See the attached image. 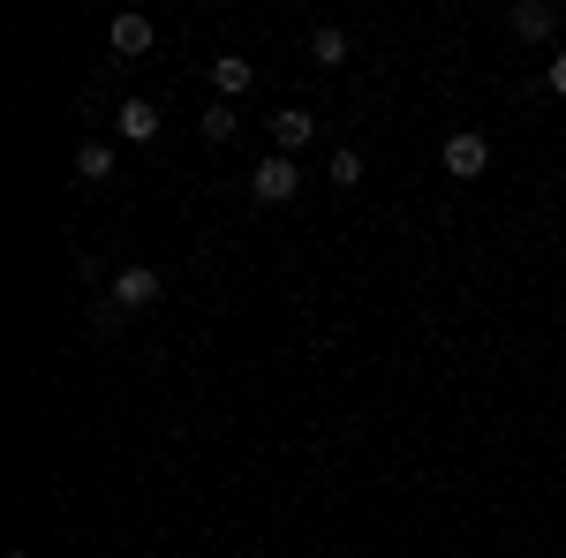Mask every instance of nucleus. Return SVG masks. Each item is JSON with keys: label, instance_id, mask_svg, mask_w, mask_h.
<instances>
[{"label": "nucleus", "instance_id": "obj_1", "mask_svg": "<svg viewBox=\"0 0 566 558\" xmlns=\"http://www.w3.org/2000/svg\"><path fill=\"white\" fill-rule=\"evenodd\" d=\"M295 189H303V167L280 159V151L250 167V197H258V204H295Z\"/></svg>", "mask_w": 566, "mask_h": 558}, {"label": "nucleus", "instance_id": "obj_2", "mask_svg": "<svg viewBox=\"0 0 566 558\" xmlns=\"http://www.w3.org/2000/svg\"><path fill=\"white\" fill-rule=\"evenodd\" d=\"M159 287H167V280H159V264H122V272H114V287H106V302L129 317V309H151Z\"/></svg>", "mask_w": 566, "mask_h": 558}, {"label": "nucleus", "instance_id": "obj_3", "mask_svg": "<svg viewBox=\"0 0 566 558\" xmlns=\"http://www.w3.org/2000/svg\"><path fill=\"white\" fill-rule=\"evenodd\" d=\"M438 159H446V173H453V181H476V173L491 167V144H483L476 129H461V136H446V151H438Z\"/></svg>", "mask_w": 566, "mask_h": 558}, {"label": "nucleus", "instance_id": "obj_4", "mask_svg": "<svg viewBox=\"0 0 566 558\" xmlns=\"http://www.w3.org/2000/svg\"><path fill=\"white\" fill-rule=\"evenodd\" d=\"M310 136H317V122H310L303 106H280V114H272V151H280V159H295Z\"/></svg>", "mask_w": 566, "mask_h": 558}, {"label": "nucleus", "instance_id": "obj_5", "mask_svg": "<svg viewBox=\"0 0 566 558\" xmlns=\"http://www.w3.org/2000/svg\"><path fill=\"white\" fill-rule=\"evenodd\" d=\"M114 136H122V144H151V136H159V106H151V98H122Z\"/></svg>", "mask_w": 566, "mask_h": 558}, {"label": "nucleus", "instance_id": "obj_6", "mask_svg": "<svg viewBox=\"0 0 566 558\" xmlns=\"http://www.w3.org/2000/svg\"><path fill=\"white\" fill-rule=\"evenodd\" d=\"M106 45H114V53H122V61H136V53H151V15H114V23H106Z\"/></svg>", "mask_w": 566, "mask_h": 558}, {"label": "nucleus", "instance_id": "obj_7", "mask_svg": "<svg viewBox=\"0 0 566 558\" xmlns=\"http://www.w3.org/2000/svg\"><path fill=\"white\" fill-rule=\"evenodd\" d=\"M506 23H514V39L544 45L552 31H559V8H544V0H522V8H506Z\"/></svg>", "mask_w": 566, "mask_h": 558}, {"label": "nucleus", "instance_id": "obj_8", "mask_svg": "<svg viewBox=\"0 0 566 558\" xmlns=\"http://www.w3.org/2000/svg\"><path fill=\"white\" fill-rule=\"evenodd\" d=\"M250 84H258V69H250L242 53H227V61H212V91L227 98V106H234V98H242Z\"/></svg>", "mask_w": 566, "mask_h": 558}, {"label": "nucleus", "instance_id": "obj_9", "mask_svg": "<svg viewBox=\"0 0 566 558\" xmlns=\"http://www.w3.org/2000/svg\"><path fill=\"white\" fill-rule=\"evenodd\" d=\"M76 173H84V181H114V144H106V136H84V144H76Z\"/></svg>", "mask_w": 566, "mask_h": 558}, {"label": "nucleus", "instance_id": "obj_10", "mask_svg": "<svg viewBox=\"0 0 566 558\" xmlns=\"http://www.w3.org/2000/svg\"><path fill=\"white\" fill-rule=\"evenodd\" d=\"M310 61H317V69H340V61H348V31L317 23V31H310Z\"/></svg>", "mask_w": 566, "mask_h": 558}, {"label": "nucleus", "instance_id": "obj_11", "mask_svg": "<svg viewBox=\"0 0 566 558\" xmlns=\"http://www.w3.org/2000/svg\"><path fill=\"white\" fill-rule=\"evenodd\" d=\"M197 129H205V144H234V129H242V122H234V106H227V98H212Z\"/></svg>", "mask_w": 566, "mask_h": 558}, {"label": "nucleus", "instance_id": "obj_12", "mask_svg": "<svg viewBox=\"0 0 566 558\" xmlns=\"http://www.w3.org/2000/svg\"><path fill=\"white\" fill-rule=\"evenodd\" d=\"M325 173H333L340 189H355V181H363V151H348V144H340V151L325 159Z\"/></svg>", "mask_w": 566, "mask_h": 558}, {"label": "nucleus", "instance_id": "obj_13", "mask_svg": "<svg viewBox=\"0 0 566 558\" xmlns=\"http://www.w3.org/2000/svg\"><path fill=\"white\" fill-rule=\"evenodd\" d=\"M544 84H552V91L566 98V53H552V69H544Z\"/></svg>", "mask_w": 566, "mask_h": 558}, {"label": "nucleus", "instance_id": "obj_14", "mask_svg": "<svg viewBox=\"0 0 566 558\" xmlns=\"http://www.w3.org/2000/svg\"><path fill=\"white\" fill-rule=\"evenodd\" d=\"M0 558H31V551H0Z\"/></svg>", "mask_w": 566, "mask_h": 558}, {"label": "nucleus", "instance_id": "obj_15", "mask_svg": "<svg viewBox=\"0 0 566 558\" xmlns=\"http://www.w3.org/2000/svg\"><path fill=\"white\" fill-rule=\"evenodd\" d=\"M559 197H566V173H559Z\"/></svg>", "mask_w": 566, "mask_h": 558}]
</instances>
